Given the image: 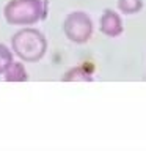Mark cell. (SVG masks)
I'll list each match as a JSON object with an SVG mask.
<instances>
[{"label":"cell","instance_id":"cell-3","mask_svg":"<svg viewBox=\"0 0 146 151\" xmlns=\"http://www.w3.org/2000/svg\"><path fill=\"white\" fill-rule=\"evenodd\" d=\"M63 32L66 38L77 44H85L93 35V21L87 13L72 11L63 22Z\"/></svg>","mask_w":146,"mask_h":151},{"label":"cell","instance_id":"cell-1","mask_svg":"<svg viewBox=\"0 0 146 151\" xmlns=\"http://www.w3.org/2000/svg\"><path fill=\"white\" fill-rule=\"evenodd\" d=\"M49 11L47 0H9L3 14L11 25H35L44 21Z\"/></svg>","mask_w":146,"mask_h":151},{"label":"cell","instance_id":"cell-5","mask_svg":"<svg viewBox=\"0 0 146 151\" xmlns=\"http://www.w3.org/2000/svg\"><path fill=\"white\" fill-rule=\"evenodd\" d=\"M3 74H5V80H8V82H27L28 80L25 66L14 60L9 63V66L5 69Z\"/></svg>","mask_w":146,"mask_h":151},{"label":"cell","instance_id":"cell-8","mask_svg":"<svg viewBox=\"0 0 146 151\" xmlns=\"http://www.w3.org/2000/svg\"><path fill=\"white\" fill-rule=\"evenodd\" d=\"M13 61V52L8 49L5 44H0V74L5 73V69Z\"/></svg>","mask_w":146,"mask_h":151},{"label":"cell","instance_id":"cell-4","mask_svg":"<svg viewBox=\"0 0 146 151\" xmlns=\"http://www.w3.org/2000/svg\"><path fill=\"white\" fill-rule=\"evenodd\" d=\"M99 30L108 38H118L124 32L121 16L115 9H105L101 16V21H99Z\"/></svg>","mask_w":146,"mask_h":151},{"label":"cell","instance_id":"cell-2","mask_svg":"<svg viewBox=\"0 0 146 151\" xmlns=\"http://www.w3.org/2000/svg\"><path fill=\"white\" fill-rule=\"evenodd\" d=\"M13 52L22 61L27 63H35L39 61L46 55L47 50V40L44 33L38 28H21L17 33H14L11 38Z\"/></svg>","mask_w":146,"mask_h":151},{"label":"cell","instance_id":"cell-6","mask_svg":"<svg viewBox=\"0 0 146 151\" xmlns=\"http://www.w3.org/2000/svg\"><path fill=\"white\" fill-rule=\"evenodd\" d=\"M63 82H71V80H85V82H91L93 80V73L89 71L87 66H75V68L69 69L63 77Z\"/></svg>","mask_w":146,"mask_h":151},{"label":"cell","instance_id":"cell-7","mask_svg":"<svg viewBox=\"0 0 146 151\" xmlns=\"http://www.w3.org/2000/svg\"><path fill=\"white\" fill-rule=\"evenodd\" d=\"M143 8L141 0H118V9L122 14H137Z\"/></svg>","mask_w":146,"mask_h":151}]
</instances>
